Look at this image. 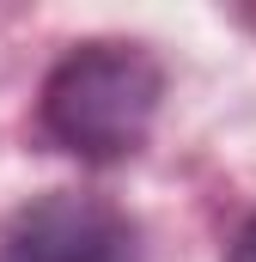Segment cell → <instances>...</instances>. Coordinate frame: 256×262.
I'll return each instance as SVG.
<instances>
[{
    "label": "cell",
    "mask_w": 256,
    "mask_h": 262,
    "mask_svg": "<svg viewBox=\"0 0 256 262\" xmlns=\"http://www.w3.org/2000/svg\"><path fill=\"white\" fill-rule=\"evenodd\" d=\"M165 104V67L146 43L92 37L49 67L37 122L43 140L79 165H122L146 146Z\"/></svg>",
    "instance_id": "obj_1"
},
{
    "label": "cell",
    "mask_w": 256,
    "mask_h": 262,
    "mask_svg": "<svg viewBox=\"0 0 256 262\" xmlns=\"http://www.w3.org/2000/svg\"><path fill=\"white\" fill-rule=\"evenodd\" d=\"M0 262H146L134 213L98 189H49L12 213Z\"/></svg>",
    "instance_id": "obj_2"
},
{
    "label": "cell",
    "mask_w": 256,
    "mask_h": 262,
    "mask_svg": "<svg viewBox=\"0 0 256 262\" xmlns=\"http://www.w3.org/2000/svg\"><path fill=\"white\" fill-rule=\"evenodd\" d=\"M226 262H256V213L244 220V232L232 238V256H226Z\"/></svg>",
    "instance_id": "obj_3"
}]
</instances>
